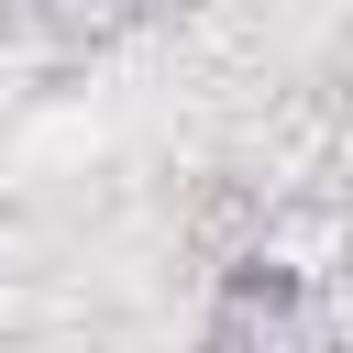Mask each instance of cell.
Listing matches in <instances>:
<instances>
[{
  "instance_id": "obj_1",
  "label": "cell",
  "mask_w": 353,
  "mask_h": 353,
  "mask_svg": "<svg viewBox=\"0 0 353 353\" xmlns=\"http://www.w3.org/2000/svg\"><path fill=\"white\" fill-rule=\"evenodd\" d=\"M199 353H342L320 287L276 254H243L221 287H210V320H199Z\"/></svg>"
}]
</instances>
